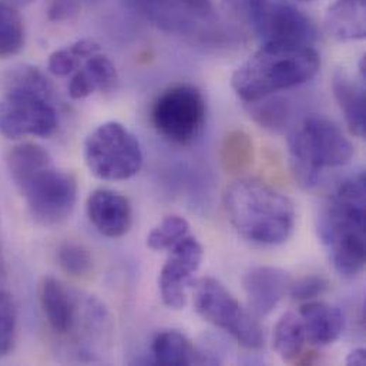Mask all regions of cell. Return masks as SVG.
Returning a JSON list of instances; mask_svg holds the SVG:
<instances>
[{"label": "cell", "instance_id": "cell-17", "mask_svg": "<svg viewBox=\"0 0 366 366\" xmlns=\"http://www.w3.org/2000/svg\"><path fill=\"white\" fill-rule=\"evenodd\" d=\"M332 90L350 132L357 137L364 139L366 134L365 89L354 81L345 70L340 69L334 74Z\"/></svg>", "mask_w": 366, "mask_h": 366}, {"label": "cell", "instance_id": "cell-11", "mask_svg": "<svg viewBox=\"0 0 366 366\" xmlns=\"http://www.w3.org/2000/svg\"><path fill=\"white\" fill-rule=\"evenodd\" d=\"M136 10L167 33L199 34L217 20L212 0H132Z\"/></svg>", "mask_w": 366, "mask_h": 366}, {"label": "cell", "instance_id": "cell-8", "mask_svg": "<svg viewBox=\"0 0 366 366\" xmlns=\"http://www.w3.org/2000/svg\"><path fill=\"white\" fill-rule=\"evenodd\" d=\"M152 120L157 133L166 140L188 146L204 132L207 122L205 99L194 86H174L156 100Z\"/></svg>", "mask_w": 366, "mask_h": 366}, {"label": "cell", "instance_id": "cell-29", "mask_svg": "<svg viewBox=\"0 0 366 366\" xmlns=\"http://www.w3.org/2000/svg\"><path fill=\"white\" fill-rule=\"evenodd\" d=\"M330 284L325 278L318 275H307L297 281H291L288 292L298 301H312L327 292Z\"/></svg>", "mask_w": 366, "mask_h": 366}, {"label": "cell", "instance_id": "cell-14", "mask_svg": "<svg viewBox=\"0 0 366 366\" xmlns=\"http://www.w3.org/2000/svg\"><path fill=\"white\" fill-rule=\"evenodd\" d=\"M291 281V275L277 267L249 269L242 278V287L252 312L257 317L269 315L288 292Z\"/></svg>", "mask_w": 366, "mask_h": 366}, {"label": "cell", "instance_id": "cell-1", "mask_svg": "<svg viewBox=\"0 0 366 366\" xmlns=\"http://www.w3.org/2000/svg\"><path fill=\"white\" fill-rule=\"evenodd\" d=\"M318 234L337 272L357 277L366 259V180L361 172L338 185L324 205Z\"/></svg>", "mask_w": 366, "mask_h": 366}, {"label": "cell", "instance_id": "cell-33", "mask_svg": "<svg viewBox=\"0 0 366 366\" xmlns=\"http://www.w3.org/2000/svg\"><path fill=\"white\" fill-rule=\"evenodd\" d=\"M347 365H366V351L364 348H357L347 357Z\"/></svg>", "mask_w": 366, "mask_h": 366}, {"label": "cell", "instance_id": "cell-26", "mask_svg": "<svg viewBox=\"0 0 366 366\" xmlns=\"http://www.w3.org/2000/svg\"><path fill=\"white\" fill-rule=\"evenodd\" d=\"M17 328V310L13 297L0 291V358L7 355L13 347Z\"/></svg>", "mask_w": 366, "mask_h": 366}, {"label": "cell", "instance_id": "cell-4", "mask_svg": "<svg viewBox=\"0 0 366 366\" xmlns=\"http://www.w3.org/2000/svg\"><path fill=\"white\" fill-rule=\"evenodd\" d=\"M0 134L6 139L24 136L50 137L59 126L51 104V83L33 66L7 70L0 81Z\"/></svg>", "mask_w": 366, "mask_h": 366}, {"label": "cell", "instance_id": "cell-23", "mask_svg": "<svg viewBox=\"0 0 366 366\" xmlns=\"http://www.w3.org/2000/svg\"><path fill=\"white\" fill-rule=\"evenodd\" d=\"M24 46V24L20 14L0 0V57L17 54Z\"/></svg>", "mask_w": 366, "mask_h": 366}, {"label": "cell", "instance_id": "cell-27", "mask_svg": "<svg viewBox=\"0 0 366 366\" xmlns=\"http://www.w3.org/2000/svg\"><path fill=\"white\" fill-rule=\"evenodd\" d=\"M60 267L70 275H84L92 269L93 259L90 252L79 244H64L57 252Z\"/></svg>", "mask_w": 366, "mask_h": 366}, {"label": "cell", "instance_id": "cell-24", "mask_svg": "<svg viewBox=\"0 0 366 366\" xmlns=\"http://www.w3.org/2000/svg\"><path fill=\"white\" fill-rule=\"evenodd\" d=\"M189 232L188 221L180 215L166 217L147 237V245L152 249L170 251L180 239Z\"/></svg>", "mask_w": 366, "mask_h": 366}, {"label": "cell", "instance_id": "cell-5", "mask_svg": "<svg viewBox=\"0 0 366 366\" xmlns=\"http://www.w3.org/2000/svg\"><path fill=\"white\" fill-rule=\"evenodd\" d=\"M292 174L302 188L320 183L325 169L344 167L354 157V146L342 130L328 119H305L288 137Z\"/></svg>", "mask_w": 366, "mask_h": 366}, {"label": "cell", "instance_id": "cell-34", "mask_svg": "<svg viewBox=\"0 0 366 366\" xmlns=\"http://www.w3.org/2000/svg\"><path fill=\"white\" fill-rule=\"evenodd\" d=\"M9 1H11L13 4H26V3H30L31 0H9Z\"/></svg>", "mask_w": 366, "mask_h": 366}, {"label": "cell", "instance_id": "cell-10", "mask_svg": "<svg viewBox=\"0 0 366 366\" xmlns=\"http://www.w3.org/2000/svg\"><path fill=\"white\" fill-rule=\"evenodd\" d=\"M30 215L43 225L66 221L77 201V182L73 174L57 170L54 164L33 174L17 187Z\"/></svg>", "mask_w": 366, "mask_h": 366}, {"label": "cell", "instance_id": "cell-35", "mask_svg": "<svg viewBox=\"0 0 366 366\" xmlns=\"http://www.w3.org/2000/svg\"><path fill=\"white\" fill-rule=\"evenodd\" d=\"M229 1H234V0H229Z\"/></svg>", "mask_w": 366, "mask_h": 366}, {"label": "cell", "instance_id": "cell-18", "mask_svg": "<svg viewBox=\"0 0 366 366\" xmlns=\"http://www.w3.org/2000/svg\"><path fill=\"white\" fill-rule=\"evenodd\" d=\"M366 0H337L327 11V31L342 41L361 40L366 34Z\"/></svg>", "mask_w": 366, "mask_h": 366}, {"label": "cell", "instance_id": "cell-7", "mask_svg": "<svg viewBox=\"0 0 366 366\" xmlns=\"http://www.w3.org/2000/svg\"><path fill=\"white\" fill-rule=\"evenodd\" d=\"M194 308L202 320L229 334L242 347H264L265 338L259 322L215 278H202L197 282Z\"/></svg>", "mask_w": 366, "mask_h": 366}, {"label": "cell", "instance_id": "cell-12", "mask_svg": "<svg viewBox=\"0 0 366 366\" xmlns=\"http://www.w3.org/2000/svg\"><path fill=\"white\" fill-rule=\"evenodd\" d=\"M202 247L191 235L184 237L172 249L159 277L160 295L172 310H183L187 304L185 290L191 285V275L202 261Z\"/></svg>", "mask_w": 366, "mask_h": 366}, {"label": "cell", "instance_id": "cell-25", "mask_svg": "<svg viewBox=\"0 0 366 366\" xmlns=\"http://www.w3.org/2000/svg\"><path fill=\"white\" fill-rule=\"evenodd\" d=\"M251 104L249 113L252 119L265 129L272 132H280L285 129L290 119L288 104L281 99L269 100L268 97L248 103Z\"/></svg>", "mask_w": 366, "mask_h": 366}, {"label": "cell", "instance_id": "cell-20", "mask_svg": "<svg viewBox=\"0 0 366 366\" xmlns=\"http://www.w3.org/2000/svg\"><path fill=\"white\" fill-rule=\"evenodd\" d=\"M6 162L10 177L16 187L53 164L49 152L34 143H23L13 147Z\"/></svg>", "mask_w": 366, "mask_h": 366}, {"label": "cell", "instance_id": "cell-22", "mask_svg": "<svg viewBox=\"0 0 366 366\" xmlns=\"http://www.w3.org/2000/svg\"><path fill=\"white\" fill-rule=\"evenodd\" d=\"M221 163L227 173H242L254 162L252 140L245 132L234 130L228 133L221 146Z\"/></svg>", "mask_w": 366, "mask_h": 366}, {"label": "cell", "instance_id": "cell-15", "mask_svg": "<svg viewBox=\"0 0 366 366\" xmlns=\"http://www.w3.org/2000/svg\"><path fill=\"white\" fill-rule=\"evenodd\" d=\"M305 338L310 344L325 347L334 344L342 334L345 318L340 308L322 301H308L300 310Z\"/></svg>", "mask_w": 366, "mask_h": 366}, {"label": "cell", "instance_id": "cell-32", "mask_svg": "<svg viewBox=\"0 0 366 366\" xmlns=\"http://www.w3.org/2000/svg\"><path fill=\"white\" fill-rule=\"evenodd\" d=\"M73 13H76V4L73 0H56L49 11L50 19L53 20L67 19Z\"/></svg>", "mask_w": 366, "mask_h": 366}, {"label": "cell", "instance_id": "cell-6", "mask_svg": "<svg viewBox=\"0 0 366 366\" xmlns=\"http://www.w3.org/2000/svg\"><path fill=\"white\" fill-rule=\"evenodd\" d=\"M84 162L90 173L100 180H129L142 170L143 152L129 129L117 122H107L86 139Z\"/></svg>", "mask_w": 366, "mask_h": 366}, {"label": "cell", "instance_id": "cell-19", "mask_svg": "<svg viewBox=\"0 0 366 366\" xmlns=\"http://www.w3.org/2000/svg\"><path fill=\"white\" fill-rule=\"evenodd\" d=\"M156 364L163 366H182L201 364V355L191 341L179 331L160 332L153 342Z\"/></svg>", "mask_w": 366, "mask_h": 366}, {"label": "cell", "instance_id": "cell-2", "mask_svg": "<svg viewBox=\"0 0 366 366\" xmlns=\"http://www.w3.org/2000/svg\"><path fill=\"white\" fill-rule=\"evenodd\" d=\"M222 204L237 232L257 244H282L295 225L292 201L274 187L255 179H239L227 185Z\"/></svg>", "mask_w": 366, "mask_h": 366}, {"label": "cell", "instance_id": "cell-9", "mask_svg": "<svg viewBox=\"0 0 366 366\" xmlns=\"http://www.w3.org/2000/svg\"><path fill=\"white\" fill-rule=\"evenodd\" d=\"M249 23L262 44H308L318 37L314 21L284 0H247Z\"/></svg>", "mask_w": 366, "mask_h": 366}, {"label": "cell", "instance_id": "cell-3", "mask_svg": "<svg viewBox=\"0 0 366 366\" xmlns=\"http://www.w3.org/2000/svg\"><path fill=\"white\" fill-rule=\"evenodd\" d=\"M321 59L308 44H262L232 74L234 92L252 103L310 81L318 73Z\"/></svg>", "mask_w": 366, "mask_h": 366}, {"label": "cell", "instance_id": "cell-21", "mask_svg": "<svg viewBox=\"0 0 366 366\" xmlns=\"http://www.w3.org/2000/svg\"><path fill=\"white\" fill-rule=\"evenodd\" d=\"M307 338L300 314H284L274 328V350L284 362L295 361L304 348Z\"/></svg>", "mask_w": 366, "mask_h": 366}, {"label": "cell", "instance_id": "cell-31", "mask_svg": "<svg viewBox=\"0 0 366 366\" xmlns=\"http://www.w3.org/2000/svg\"><path fill=\"white\" fill-rule=\"evenodd\" d=\"M97 90L92 77L86 73L84 69H77L74 76L69 83V94L73 99H86Z\"/></svg>", "mask_w": 366, "mask_h": 366}, {"label": "cell", "instance_id": "cell-30", "mask_svg": "<svg viewBox=\"0 0 366 366\" xmlns=\"http://www.w3.org/2000/svg\"><path fill=\"white\" fill-rule=\"evenodd\" d=\"M81 60L83 59L79 57L71 50V47L57 50L49 59V71L51 74L60 76V77L61 76H69V74L74 73L79 69Z\"/></svg>", "mask_w": 366, "mask_h": 366}, {"label": "cell", "instance_id": "cell-28", "mask_svg": "<svg viewBox=\"0 0 366 366\" xmlns=\"http://www.w3.org/2000/svg\"><path fill=\"white\" fill-rule=\"evenodd\" d=\"M86 73L92 77L96 87L102 92L112 90L117 83V70L112 60L100 53L86 59L84 67Z\"/></svg>", "mask_w": 366, "mask_h": 366}, {"label": "cell", "instance_id": "cell-16", "mask_svg": "<svg viewBox=\"0 0 366 366\" xmlns=\"http://www.w3.org/2000/svg\"><path fill=\"white\" fill-rule=\"evenodd\" d=\"M40 304L44 317L57 334H69L77 322V301L56 278L47 277L40 284Z\"/></svg>", "mask_w": 366, "mask_h": 366}, {"label": "cell", "instance_id": "cell-13", "mask_svg": "<svg viewBox=\"0 0 366 366\" xmlns=\"http://www.w3.org/2000/svg\"><path fill=\"white\" fill-rule=\"evenodd\" d=\"M86 211L94 228L109 238L126 235L133 224L130 201L112 189L93 191L86 202Z\"/></svg>", "mask_w": 366, "mask_h": 366}]
</instances>
